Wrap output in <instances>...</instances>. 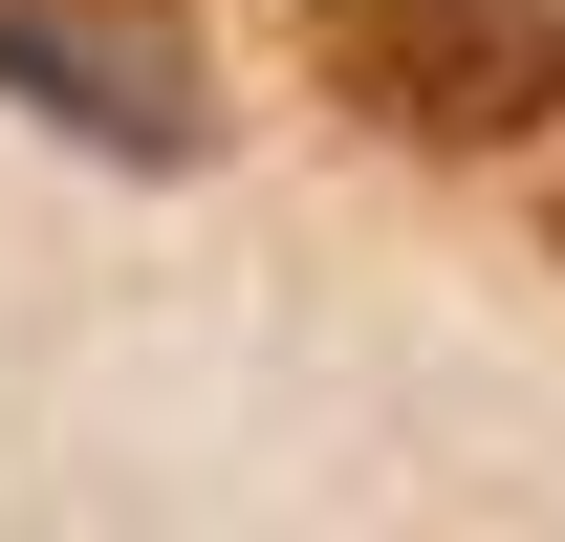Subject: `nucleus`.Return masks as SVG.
<instances>
[{
    "label": "nucleus",
    "mask_w": 565,
    "mask_h": 542,
    "mask_svg": "<svg viewBox=\"0 0 565 542\" xmlns=\"http://www.w3.org/2000/svg\"><path fill=\"white\" fill-rule=\"evenodd\" d=\"M0 109H44L66 152H131V174L217 152V66L174 0H0Z\"/></svg>",
    "instance_id": "f03ea898"
},
{
    "label": "nucleus",
    "mask_w": 565,
    "mask_h": 542,
    "mask_svg": "<svg viewBox=\"0 0 565 542\" xmlns=\"http://www.w3.org/2000/svg\"><path fill=\"white\" fill-rule=\"evenodd\" d=\"M305 66L414 152H522L565 109V0H305Z\"/></svg>",
    "instance_id": "f257e3e1"
}]
</instances>
